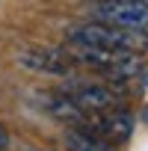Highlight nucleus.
Listing matches in <instances>:
<instances>
[{
    "mask_svg": "<svg viewBox=\"0 0 148 151\" xmlns=\"http://www.w3.org/2000/svg\"><path fill=\"white\" fill-rule=\"evenodd\" d=\"M21 62L27 68L36 71H50V74H65L68 71V59L59 50H47V47H30L21 53Z\"/></svg>",
    "mask_w": 148,
    "mask_h": 151,
    "instance_id": "5",
    "label": "nucleus"
},
{
    "mask_svg": "<svg viewBox=\"0 0 148 151\" xmlns=\"http://www.w3.org/2000/svg\"><path fill=\"white\" fill-rule=\"evenodd\" d=\"M65 145L71 151H116L107 139H101L95 133H86V130H68L65 133Z\"/></svg>",
    "mask_w": 148,
    "mask_h": 151,
    "instance_id": "7",
    "label": "nucleus"
},
{
    "mask_svg": "<svg viewBox=\"0 0 148 151\" xmlns=\"http://www.w3.org/2000/svg\"><path fill=\"white\" fill-rule=\"evenodd\" d=\"M9 148V133H6V127L0 124V151H6Z\"/></svg>",
    "mask_w": 148,
    "mask_h": 151,
    "instance_id": "8",
    "label": "nucleus"
},
{
    "mask_svg": "<svg viewBox=\"0 0 148 151\" xmlns=\"http://www.w3.org/2000/svg\"><path fill=\"white\" fill-rule=\"evenodd\" d=\"M62 92L80 110L101 113V110H113L116 107V95L107 86H101V83H68V86H62Z\"/></svg>",
    "mask_w": 148,
    "mask_h": 151,
    "instance_id": "3",
    "label": "nucleus"
},
{
    "mask_svg": "<svg viewBox=\"0 0 148 151\" xmlns=\"http://www.w3.org/2000/svg\"><path fill=\"white\" fill-rule=\"evenodd\" d=\"M92 15L101 24L145 30L148 27V0H98L92 6Z\"/></svg>",
    "mask_w": 148,
    "mask_h": 151,
    "instance_id": "2",
    "label": "nucleus"
},
{
    "mask_svg": "<svg viewBox=\"0 0 148 151\" xmlns=\"http://www.w3.org/2000/svg\"><path fill=\"white\" fill-rule=\"evenodd\" d=\"M47 110L56 119H62V122H83V113H86V110H80L77 104H74L65 92H50L47 95Z\"/></svg>",
    "mask_w": 148,
    "mask_h": 151,
    "instance_id": "6",
    "label": "nucleus"
},
{
    "mask_svg": "<svg viewBox=\"0 0 148 151\" xmlns=\"http://www.w3.org/2000/svg\"><path fill=\"white\" fill-rule=\"evenodd\" d=\"M95 133L107 142H124L133 133V116L124 110H101L95 119Z\"/></svg>",
    "mask_w": 148,
    "mask_h": 151,
    "instance_id": "4",
    "label": "nucleus"
},
{
    "mask_svg": "<svg viewBox=\"0 0 148 151\" xmlns=\"http://www.w3.org/2000/svg\"><path fill=\"white\" fill-rule=\"evenodd\" d=\"M68 42L77 47H95V50H124V53H139L148 47V33L145 30H130V27H113V24H80L68 30Z\"/></svg>",
    "mask_w": 148,
    "mask_h": 151,
    "instance_id": "1",
    "label": "nucleus"
}]
</instances>
